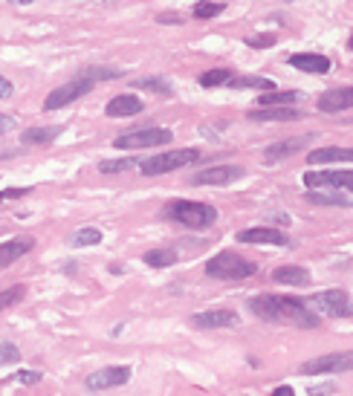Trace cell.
I'll return each instance as SVG.
<instances>
[{
  "label": "cell",
  "instance_id": "1",
  "mask_svg": "<svg viewBox=\"0 0 353 396\" xmlns=\"http://www.w3.org/2000/svg\"><path fill=\"white\" fill-rule=\"evenodd\" d=\"M252 313L263 321H273V324H295L301 330H313L319 327V316L307 310V304L290 295H273V292H263L255 295L249 301Z\"/></svg>",
  "mask_w": 353,
  "mask_h": 396
},
{
  "label": "cell",
  "instance_id": "2",
  "mask_svg": "<svg viewBox=\"0 0 353 396\" xmlns=\"http://www.w3.org/2000/svg\"><path fill=\"white\" fill-rule=\"evenodd\" d=\"M165 217L186 229H209L211 223H217V208L197 200H174L165 205Z\"/></svg>",
  "mask_w": 353,
  "mask_h": 396
},
{
  "label": "cell",
  "instance_id": "3",
  "mask_svg": "<svg viewBox=\"0 0 353 396\" xmlns=\"http://www.w3.org/2000/svg\"><path fill=\"white\" fill-rule=\"evenodd\" d=\"M255 272H258L255 263L235 252H220V255L209 257V263H206V275L217 278V281H243Z\"/></svg>",
  "mask_w": 353,
  "mask_h": 396
},
{
  "label": "cell",
  "instance_id": "4",
  "mask_svg": "<svg viewBox=\"0 0 353 396\" xmlns=\"http://www.w3.org/2000/svg\"><path fill=\"white\" fill-rule=\"evenodd\" d=\"M197 159H200V151H197V148H176V151L151 156L148 162H139V171L145 173V177H159V173H171V171H176V168L194 165Z\"/></svg>",
  "mask_w": 353,
  "mask_h": 396
},
{
  "label": "cell",
  "instance_id": "5",
  "mask_svg": "<svg viewBox=\"0 0 353 396\" xmlns=\"http://www.w3.org/2000/svg\"><path fill=\"white\" fill-rule=\"evenodd\" d=\"M307 310L316 316H330V319H347L350 316V295L344 289H325L310 295V301H304Z\"/></svg>",
  "mask_w": 353,
  "mask_h": 396
},
{
  "label": "cell",
  "instance_id": "6",
  "mask_svg": "<svg viewBox=\"0 0 353 396\" xmlns=\"http://www.w3.org/2000/svg\"><path fill=\"white\" fill-rule=\"evenodd\" d=\"M174 142V134L168 127H142V130H130V134H122L113 145L119 151H137V148H159Z\"/></svg>",
  "mask_w": 353,
  "mask_h": 396
},
{
  "label": "cell",
  "instance_id": "7",
  "mask_svg": "<svg viewBox=\"0 0 353 396\" xmlns=\"http://www.w3.org/2000/svg\"><path fill=\"white\" fill-rule=\"evenodd\" d=\"M96 87V81H90L87 75H75L73 81H67V84H61V87H56V90L43 99V110H61V107H67V105H73L75 99H81V96H87Z\"/></svg>",
  "mask_w": 353,
  "mask_h": 396
},
{
  "label": "cell",
  "instance_id": "8",
  "mask_svg": "<svg viewBox=\"0 0 353 396\" xmlns=\"http://www.w3.org/2000/svg\"><path fill=\"white\" fill-rule=\"evenodd\" d=\"M304 186L310 191H350L353 186V171L339 168V171H307Z\"/></svg>",
  "mask_w": 353,
  "mask_h": 396
},
{
  "label": "cell",
  "instance_id": "9",
  "mask_svg": "<svg viewBox=\"0 0 353 396\" xmlns=\"http://www.w3.org/2000/svg\"><path fill=\"white\" fill-rule=\"evenodd\" d=\"M243 177V168L241 165H211L200 173H194V186H229V183H238Z\"/></svg>",
  "mask_w": 353,
  "mask_h": 396
},
{
  "label": "cell",
  "instance_id": "10",
  "mask_svg": "<svg viewBox=\"0 0 353 396\" xmlns=\"http://www.w3.org/2000/svg\"><path fill=\"white\" fill-rule=\"evenodd\" d=\"M353 365L350 353H327V356H319L313 362H304L301 365V373H347Z\"/></svg>",
  "mask_w": 353,
  "mask_h": 396
},
{
  "label": "cell",
  "instance_id": "11",
  "mask_svg": "<svg viewBox=\"0 0 353 396\" xmlns=\"http://www.w3.org/2000/svg\"><path fill=\"white\" fill-rule=\"evenodd\" d=\"M130 379V368L125 365H113V368H102L96 373L87 376V387L90 390H107V387H119Z\"/></svg>",
  "mask_w": 353,
  "mask_h": 396
},
{
  "label": "cell",
  "instance_id": "12",
  "mask_svg": "<svg viewBox=\"0 0 353 396\" xmlns=\"http://www.w3.org/2000/svg\"><path fill=\"white\" fill-rule=\"evenodd\" d=\"M194 327L200 330H220V327H238L241 324V316L235 310H209V313H197L191 319Z\"/></svg>",
  "mask_w": 353,
  "mask_h": 396
},
{
  "label": "cell",
  "instance_id": "13",
  "mask_svg": "<svg viewBox=\"0 0 353 396\" xmlns=\"http://www.w3.org/2000/svg\"><path fill=\"white\" fill-rule=\"evenodd\" d=\"M238 243H252V246H260V243H267V246H287V235L278 232V229H267V226H258V229H243L238 232Z\"/></svg>",
  "mask_w": 353,
  "mask_h": 396
},
{
  "label": "cell",
  "instance_id": "14",
  "mask_svg": "<svg viewBox=\"0 0 353 396\" xmlns=\"http://www.w3.org/2000/svg\"><path fill=\"white\" fill-rule=\"evenodd\" d=\"M142 110H145V105H142V99H139V96H134V93H122V96H113V99L107 102V107H105V113H107L110 119L137 116V113H142Z\"/></svg>",
  "mask_w": 353,
  "mask_h": 396
},
{
  "label": "cell",
  "instance_id": "15",
  "mask_svg": "<svg viewBox=\"0 0 353 396\" xmlns=\"http://www.w3.org/2000/svg\"><path fill=\"white\" fill-rule=\"evenodd\" d=\"M350 107H353L350 87H339V90H327L325 96H319V110H325V113H342Z\"/></svg>",
  "mask_w": 353,
  "mask_h": 396
},
{
  "label": "cell",
  "instance_id": "16",
  "mask_svg": "<svg viewBox=\"0 0 353 396\" xmlns=\"http://www.w3.org/2000/svg\"><path fill=\"white\" fill-rule=\"evenodd\" d=\"M290 64L301 73H313V75H325L330 70V58L319 55V53H295V55H290Z\"/></svg>",
  "mask_w": 353,
  "mask_h": 396
},
{
  "label": "cell",
  "instance_id": "17",
  "mask_svg": "<svg viewBox=\"0 0 353 396\" xmlns=\"http://www.w3.org/2000/svg\"><path fill=\"white\" fill-rule=\"evenodd\" d=\"M32 246H35L32 237H12L6 243H0V269L12 267L18 257H23L26 252H32Z\"/></svg>",
  "mask_w": 353,
  "mask_h": 396
},
{
  "label": "cell",
  "instance_id": "18",
  "mask_svg": "<svg viewBox=\"0 0 353 396\" xmlns=\"http://www.w3.org/2000/svg\"><path fill=\"white\" fill-rule=\"evenodd\" d=\"M310 145V137H298V139H281V142H275V145H270L267 148V162H278V159H284V156H293V154H298L301 148H307Z\"/></svg>",
  "mask_w": 353,
  "mask_h": 396
},
{
  "label": "cell",
  "instance_id": "19",
  "mask_svg": "<svg viewBox=\"0 0 353 396\" xmlns=\"http://www.w3.org/2000/svg\"><path fill=\"white\" fill-rule=\"evenodd\" d=\"M304 200L313 203V205H339V208H350V194H347V191H307Z\"/></svg>",
  "mask_w": 353,
  "mask_h": 396
},
{
  "label": "cell",
  "instance_id": "20",
  "mask_svg": "<svg viewBox=\"0 0 353 396\" xmlns=\"http://www.w3.org/2000/svg\"><path fill=\"white\" fill-rule=\"evenodd\" d=\"M273 281L290 284V287H307V284H310V272H307L304 267H278L273 272Z\"/></svg>",
  "mask_w": 353,
  "mask_h": 396
},
{
  "label": "cell",
  "instance_id": "21",
  "mask_svg": "<svg viewBox=\"0 0 353 396\" xmlns=\"http://www.w3.org/2000/svg\"><path fill=\"white\" fill-rule=\"evenodd\" d=\"M252 122H290V119H298V110L293 107H258L249 113Z\"/></svg>",
  "mask_w": 353,
  "mask_h": 396
},
{
  "label": "cell",
  "instance_id": "22",
  "mask_svg": "<svg viewBox=\"0 0 353 396\" xmlns=\"http://www.w3.org/2000/svg\"><path fill=\"white\" fill-rule=\"evenodd\" d=\"M353 151L350 148H319L310 154V165H327V162H350Z\"/></svg>",
  "mask_w": 353,
  "mask_h": 396
},
{
  "label": "cell",
  "instance_id": "23",
  "mask_svg": "<svg viewBox=\"0 0 353 396\" xmlns=\"http://www.w3.org/2000/svg\"><path fill=\"white\" fill-rule=\"evenodd\" d=\"M58 137H61V127H29V130H23L21 142L23 145H50Z\"/></svg>",
  "mask_w": 353,
  "mask_h": 396
},
{
  "label": "cell",
  "instance_id": "24",
  "mask_svg": "<svg viewBox=\"0 0 353 396\" xmlns=\"http://www.w3.org/2000/svg\"><path fill=\"white\" fill-rule=\"evenodd\" d=\"M295 102H298V93L295 90H287V93L270 90L267 96H258V107H293Z\"/></svg>",
  "mask_w": 353,
  "mask_h": 396
},
{
  "label": "cell",
  "instance_id": "25",
  "mask_svg": "<svg viewBox=\"0 0 353 396\" xmlns=\"http://www.w3.org/2000/svg\"><path fill=\"white\" fill-rule=\"evenodd\" d=\"M142 260L148 263V267L162 269V267H174V263H176V252L174 249H151V252H145Z\"/></svg>",
  "mask_w": 353,
  "mask_h": 396
},
{
  "label": "cell",
  "instance_id": "26",
  "mask_svg": "<svg viewBox=\"0 0 353 396\" xmlns=\"http://www.w3.org/2000/svg\"><path fill=\"white\" fill-rule=\"evenodd\" d=\"M96 243H102V229H93V226L70 235V246H96Z\"/></svg>",
  "mask_w": 353,
  "mask_h": 396
},
{
  "label": "cell",
  "instance_id": "27",
  "mask_svg": "<svg viewBox=\"0 0 353 396\" xmlns=\"http://www.w3.org/2000/svg\"><path fill=\"white\" fill-rule=\"evenodd\" d=\"M232 78H235L232 70H209V73L200 75V84H203V87H223V84H229Z\"/></svg>",
  "mask_w": 353,
  "mask_h": 396
},
{
  "label": "cell",
  "instance_id": "28",
  "mask_svg": "<svg viewBox=\"0 0 353 396\" xmlns=\"http://www.w3.org/2000/svg\"><path fill=\"white\" fill-rule=\"evenodd\" d=\"M137 87H139V90H151L157 96H171V90H174L165 78H139Z\"/></svg>",
  "mask_w": 353,
  "mask_h": 396
},
{
  "label": "cell",
  "instance_id": "29",
  "mask_svg": "<svg viewBox=\"0 0 353 396\" xmlns=\"http://www.w3.org/2000/svg\"><path fill=\"white\" fill-rule=\"evenodd\" d=\"M232 87H255V90H273V81L270 78H260V75H249V78H232Z\"/></svg>",
  "mask_w": 353,
  "mask_h": 396
},
{
  "label": "cell",
  "instance_id": "30",
  "mask_svg": "<svg viewBox=\"0 0 353 396\" xmlns=\"http://www.w3.org/2000/svg\"><path fill=\"white\" fill-rule=\"evenodd\" d=\"M134 165H139V162L137 159H107V162H99V171L102 173H122V171L134 168Z\"/></svg>",
  "mask_w": 353,
  "mask_h": 396
},
{
  "label": "cell",
  "instance_id": "31",
  "mask_svg": "<svg viewBox=\"0 0 353 396\" xmlns=\"http://www.w3.org/2000/svg\"><path fill=\"white\" fill-rule=\"evenodd\" d=\"M226 6L223 4H211V0H206V4H197L194 6V18H200V21H209V18H217L220 12H223Z\"/></svg>",
  "mask_w": 353,
  "mask_h": 396
},
{
  "label": "cell",
  "instance_id": "32",
  "mask_svg": "<svg viewBox=\"0 0 353 396\" xmlns=\"http://www.w3.org/2000/svg\"><path fill=\"white\" fill-rule=\"evenodd\" d=\"M23 295H26V289H23L21 284H18V287H12V289H6V292H0V313L9 310L12 304H18Z\"/></svg>",
  "mask_w": 353,
  "mask_h": 396
},
{
  "label": "cell",
  "instance_id": "33",
  "mask_svg": "<svg viewBox=\"0 0 353 396\" xmlns=\"http://www.w3.org/2000/svg\"><path fill=\"white\" fill-rule=\"evenodd\" d=\"M18 359H21V350L9 341H0V365H12Z\"/></svg>",
  "mask_w": 353,
  "mask_h": 396
},
{
  "label": "cell",
  "instance_id": "34",
  "mask_svg": "<svg viewBox=\"0 0 353 396\" xmlns=\"http://www.w3.org/2000/svg\"><path fill=\"white\" fill-rule=\"evenodd\" d=\"M81 75H87L90 81H99V78H102V81H110V78H119V70H99V67H96V70H84Z\"/></svg>",
  "mask_w": 353,
  "mask_h": 396
},
{
  "label": "cell",
  "instance_id": "35",
  "mask_svg": "<svg viewBox=\"0 0 353 396\" xmlns=\"http://www.w3.org/2000/svg\"><path fill=\"white\" fill-rule=\"evenodd\" d=\"M273 43H275L273 35H255V38H249V47H273Z\"/></svg>",
  "mask_w": 353,
  "mask_h": 396
},
{
  "label": "cell",
  "instance_id": "36",
  "mask_svg": "<svg viewBox=\"0 0 353 396\" xmlns=\"http://www.w3.org/2000/svg\"><path fill=\"white\" fill-rule=\"evenodd\" d=\"M29 194V188H4L0 191V203L4 200H15V197H26Z\"/></svg>",
  "mask_w": 353,
  "mask_h": 396
},
{
  "label": "cell",
  "instance_id": "37",
  "mask_svg": "<svg viewBox=\"0 0 353 396\" xmlns=\"http://www.w3.org/2000/svg\"><path fill=\"white\" fill-rule=\"evenodd\" d=\"M12 127H15V116H9V113H0V137H4V134H9Z\"/></svg>",
  "mask_w": 353,
  "mask_h": 396
},
{
  "label": "cell",
  "instance_id": "38",
  "mask_svg": "<svg viewBox=\"0 0 353 396\" xmlns=\"http://www.w3.org/2000/svg\"><path fill=\"white\" fill-rule=\"evenodd\" d=\"M23 385H35V382H41V373H35V370H21V376H18Z\"/></svg>",
  "mask_w": 353,
  "mask_h": 396
},
{
  "label": "cell",
  "instance_id": "39",
  "mask_svg": "<svg viewBox=\"0 0 353 396\" xmlns=\"http://www.w3.org/2000/svg\"><path fill=\"white\" fill-rule=\"evenodd\" d=\"M12 96V81L0 75V99H9Z\"/></svg>",
  "mask_w": 353,
  "mask_h": 396
},
{
  "label": "cell",
  "instance_id": "40",
  "mask_svg": "<svg viewBox=\"0 0 353 396\" xmlns=\"http://www.w3.org/2000/svg\"><path fill=\"white\" fill-rule=\"evenodd\" d=\"M273 396H295V390H293L290 385H281V387L273 390Z\"/></svg>",
  "mask_w": 353,
  "mask_h": 396
},
{
  "label": "cell",
  "instance_id": "41",
  "mask_svg": "<svg viewBox=\"0 0 353 396\" xmlns=\"http://www.w3.org/2000/svg\"><path fill=\"white\" fill-rule=\"evenodd\" d=\"M159 21H162V23H168V21H171V23H180V15H174V12L168 15V12H165V15H159Z\"/></svg>",
  "mask_w": 353,
  "mask_h": 396
}]
</instances>
